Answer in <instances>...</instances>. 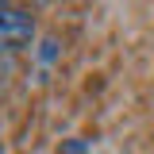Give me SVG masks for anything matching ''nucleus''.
<instances>
[{"label":"nucleus","instance_id":"f257e3e1","mask_svg":"<svg viewBox=\"0 0 154 154\" xmlns=\"http://www.w3.org/2000/svg\"><path fill=\"white\" fill-rule=\"evenodd\" d=\"M31 38H35V19L16 4H4L0 8V42H4V50L16 54L23 46H31Z\"/></svg>","mask_w":154,"mask_h":154},{"label":"nucleus","instance_id":"f03ea898","mask_svg":"<svg viewBox=\"0 0 154 154\" xmlns=\"http://www.w3.org/2000/svg\"><path fill=\"white\" fill-rule=\"evenodd\" d=\"M58 154H89V139H66Z\"/></svg>","mask_w":154,"mask_h":154}]
</instances>
